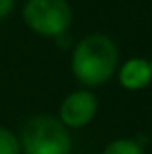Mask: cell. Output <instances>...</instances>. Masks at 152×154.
I'll return each mask as SVG.
<instances>
[{
    "label": "cell",
    "instance_id": "1",
    "mask_svg": "<svg viewBox=\"0 0 152 154\" xmlns=\"http://www.w3.org/2000/svg\"><path fill=\"white\" fill-rule=\"evenodd\" d=\"M119 68V49L109 35L90 33L72 49L70 70L84 88H98L115 76Z\"/></svg>",
    "mask_w": 152,
    "mask_h": 154
},
{
    "label": "cell",
    "instance_id": "2",
    "mask_svg": "<svg viewBox=\"0 0 152 154\" xmlns=\"http://www.w3.org/2000/svg\"><path fill=\"white\" fill-rule=\"evenodd\" d=\"M22 154H70V129L55 115H35L27 119L18 135Z\"/></svg>",
    "mask_w": 152,
    "mask_h": 154
},
{
    "label": "cell",
    "instance_id": "3",
    "mask_svg": "<svg viewBox=\"0 0 152 154\" xmlns=\"http://www.w3.org/2000/svg\"><path fill=\"white\" fill-rule=\"evenodd\" d=\"M22 18L33 33L59 39L72 23V8L68 0H26Z\"/></svg>",
    "mask_w": 152,
    "mask_h": 154
},
{
    "label": "cell",
    "instance_id": "4",
    "mask_svg": "<svg viewBox=\"0 0 152 154\" xmlns=\"http://www.w3.org/2000/svg\"><path fill=\"white\" fill-rule=\"evenodd\" d=\"M98 113V98L90 90L70 92L59 105V121L66 129H82L94 121Z\"/></svg>",
    "mask_w": 152,
    "mask_h": 154
},
{
    "label": "cell",
    "instance_id": "5",
    "mask_svg": "<svg viewBox=\"0 0 152 154\" xmlns=\"http://www.w3.org/2000/svg\"><path fill=\"white\" fill-rule=\"evenodd\" d=\"M117 78L125 90H142L152 82V64L148 59L133 57L117 68Z\"/></svg>",
    "mask_w": 152,
    "mask_h": 154
},
{
    "label": "cell",
    "instance_id": "6",
    "mask_svg": "<svg viewBox=\"0 0 152 154\" xmlns=\"http://www.w3.org/2000/svg\"><path fill=\"white\" fill-rule=\"evenodd\" d=\"M102 154H144V150L133 139H115L103 148Z\"/></svg>",
    "mask_w": 152,
    "mask_h": 154
},
{
    "label": "cell",
    "instance_id": "7",
    "mask_svg": "<svg viewBox=\"0 0 152 154\" xmlns=\"http://www.w3.org/2000/svg\"><path fill=\"white\" fill-rule=\"evenodd\" d=\"M0 154H22L18 135L2 125H0Z\"/></svg>",
    "mask_w": 152,
    "mask_h": 154
},
{
    "label": "cell",
    "instance_id": "8",
    "mask_svg": "<svg viewBox=\"0 0 152 154\" xmlns=\"http://www.w3.org/2000/svg\"><path fill=\"white\" fill-rule=\"evenodd\" d=\"M16 8V0H0V22L8 18Z\"/></svg>",
    "mask_w": 152,
    "mask_h": 154
},
{
    "label": "cell",
    "instance_id": "9",
    "mask_svg": "<svg viewBox=\"0 0 152 154\" xmlns=\"http://www.w3.org/2000/svg\"><path fill=\"white\" fill-rule=\"evenodd\" d=\"M150 64H152V59H150Z\"/></svg>",
    "mask_w": 152,
    "mask_h": 154
}]
</instances>
